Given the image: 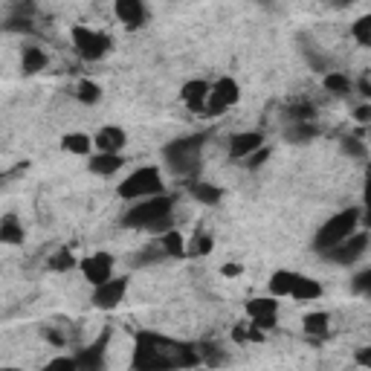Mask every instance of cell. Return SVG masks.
Returning <instances> with one entry per match:
<instances>
[{
    "instance_id": "1",
    "label": "cell",
    "mask_w": 371,
    "mask_h": 371,
    "mask_svg": "<svg viewBox=\"0 0 371 371\" xmlns=\"http://www.w3.org/2000/svg\"><path fill=\"white\" fill-rule=\"evenodd\" d=\"M122 227L140 229V232H166L174 227V195L160 191V195L133 200V206L122 215Z\"/></svg>"
},
{
    "instance_id": "2",
    "label": "cell",
    "mask_w": 371,
    "mask_h": 371,
    "mask_svg": "<svg viewBox=\"0 0 371 371\" xmlns=\"http://www.w3.org/2000/svg\"><path fill=\"white\" fill-rule=\"evenodd\" d=\"M203 145H206V133H189V137H177L166 142L162 145V166L177 177L195 180L200 171Z\"/></svg>"
},
{
    "instance_id": "3",
    "label": "cell",
    "mask_w": 371,
    "mask_h": 371,
    "mask_svg": "<svg viewBox=\"0 0 371 371\" xmlns=\"http://www.w3.org/2000/svg\"><path fill=\"white\" fill-rule=\"evenodd\" d=\"M360 224H363V206H348V209L336 212L334 218L325 220V224L319 227V232L314 235V249L322 256L325 249L336 247L339 241H345L351 232H357Z\"/></svg>"
},
{
    "instance_id": "4",
    "label": "cell",
    "mask_w": 371,
    "mask_h": 371,
    "mask_svg": "<svg viewBox=\"0 0 371 371\" xmlns=\"http://www.w3.org/2000/svg\"><path fill=\"white\" fill-rule=\"evenodd\" d=\"M160 191H166V183H162V171L157 166H140L137 171H131L125 180L116 186V195L128 203L160 195Z\"/></svg>"
},
{
    "instance_id": "5",
    "label": "cell",
    "mask_w": 371,
    "mask_h": 371,
    "mask_svg": "<svg viewBox=\"0 0 371 371\" xmlns=\"http://www.w3.org/2000/svg\"><path fill=\"white\" fill-rule=\"evenodd\" d=\"M70 38H73V47H76L79 58L87 61V64L102 61L113 47V41H111L108 32H99V29H91V26H73Z\"/></svg>"
},
{
    "instance_id": "6",
    "label": "cell",
    "mask_w": 371,
    "mask_h": 371,
    "mask_svg": "<svg viewBox=\"0 0 371 371\" xmlns=\"http://www.w3.org/2000/svg\"><path fill=\"white\" fill-rule=\"evenodd\" d=\"M238 99H241V84L235 82L232 76H220L218 82L209 84V96H206L203 116H220L232 105H238Z\"/></svg>"
},
{
    "instance_id": "7",
    "label": "cell",
    "mask_w": 371,
    "mask_h": 371,
    "mask_svg": "<svg viewBox=\"0 0 371 371\" xmlns=\"http://www.w3.org/2000/svg\"><path fill=\"white\" fill-rule=\"evenodd\" d=\"M365 252H368V232L357 229V232H351L345 241H339L336 247L325 249L322 258H328V261H334L339 267H351V264H357Z\"/></svg>"
},
{
    "instance_id": "8",
    "label": "cell",
    "mask_w": 371,
    "mask_h": 371,
    "mask_svg": "<svg viewBox=\"0 0 371 371\" xmlns=\"http://www.w3.org/2000/svg\"><path fill=\"white\" fill-rule=\"evenodd\" d=\"M128 276H111L108 281H102V285H96L93 287V307H99V310H116L122 305V299H125V293H128Z\"/></svg>"
},
{
    "instance_id": "9",
    "label": "cell",
    "mask_w": 371,
    "mask_h": 371,
    "mask_svg": "<svg viewBox=\"0 0 371 371\" xmlns=\"http://www.w3.org/2000/svg\"><path fill=\"white\" fill-rule=\"evenodd\" d=\"M79 270H82L87 285L96 287V285H102V281H108L113 276V256L111 252H93V256H84L79 261Z\"/></svg>"
},
{
    "instance_id": "10",
    "label": "cell",
    "mask_w": 371,
    "mask_h": 371,
    "mask_svg": "<svg viewBox=\"0 0 371 371\" xmlns=\"http://www.w3.org/2000/svg\"><path fill=\"white\" fill-rule=\"evenodd\" d=\"M113 12L125 29H142L148 23V6L145 0H113Z\"/></svg>"
},
{
    "instance_id": "11",
    "label": "cell",
    "mask_w": 371,
    "mask_h": 371,
    "mask_svg": "<svg viewBox=\"0 0 371 371\" xmlns=\"http://www.w3.org/2000/svg\"><path fill=\"white\" fill-rule=\"evenodd\" d=\"M96 151H113V154H122L125 145H128V131L120 125H105L99 128V133L93 137Z\"/></svg>"
},
{
    "instance_id": "12",
    "label": "cell",
    "mask_w": 371,
    "mask_h": 371,
    "mask_svg": "<svg viewBox=\"0 0 371 371\" xmlns=\"http://www.w3.org/2000/svg\"><path fill=\"white\" fill-rule=\"evenodd\" d=\"M108 339H111V331H102V336L96 339L91 348H82L76 354V368H87V371L105 368V345H108Z\"/></svg>"
},
{
    "instance_id": "13",
    "label": "cell",
    "mask_w": 371,
    "mask_h": 371,
    "mask_svg": "<svg viewBox=\"0 0 371 371\" xmlns=\"http://www.w3.org/2000/svg\"><path fill=\"white\" fill-rule=\"evenodd\" d=\"M206 96H209V82H206V79H189V82L180 87L183 105H186L189 111H195V113H203Z\"/></svg>"
},
{
    "instance_id": "14",
    "label": "cell",
    "mask_w": 371,
    "mask_h": 371,
    "mask_svg": "<svg viewBox=\"0 0 371 371\" xmlns=\"http://www.w3.org/2000/svg\"><path fill=\"white\" fill-rule=\"evenodd\" d=\"M261 145H264V133L261 131H241V133H235V137L229 140V157L232 160H244L252 151H258Z\"/></svg>"
},
{
    "instance_id": "15",
    "label": "cell",
    "mask_w": 371,
    "mask_h": 371,
    "mask_svg": "<svg viewBox=\"0 0 371 371\" xmlns=\"http://www.w3.org/2000/svg\"><path fill=\"white\" fill-rule=\"evenodd\" d=\"M125 166V157L122 154H113V151H96L91 160H87V169L96 177H113Z\"/></svg>"
},
{
    "instance_id": "16",
    "label": "cell",
    "mask_w": 371,
    "mask_h": 371,
    "mask_svg": "<svg viewBox=\"0 0 371 371\" xmlns=\"http://www.w3.org/2000/svg\"><path fill=\"white\" fill-rule=\"evenodd\" d=\"M61 151L64 154H76V157H91L93 151V137L82 131H70L61 137Z\"/></svg>"
},
{
    "instance_id": "17",
    "label": "cell",
    "mask_w": 371,
    "mask_h": 371,
    "mask_svg": "<svg viewBox=\"0 0 371 371\" xmlns=\"http://www.w3.org/2000/svg\"><path fill=\"white\" fill-rule=\"evenodd\" d=\"M290 296H293L296 302H314V299H319V296H322V285H319L316 278L296 273L293 287H290Z\"/></svg>"
},
{
    "instance_id": "18",
    "label": "cell",
    "mask_w": 371,
    "mask_h": 371,
    "mask_svg": "<svg viewBox=\"0 0 371 371\" xmlns=\"http://www.w3.org/2000/svg\"><path fill=\"white\" fill-rule=\"evenodd\" d=\"M302 331L305 336H310L316 343V339H325L331 331V314H325V310H314V314H307L302 319Z\"/></svg>"
},
{
    "instance_id": "19",
    "label": "cell",
    "mask_w": 371,
    "mask_h": 371,
    "mask_svg": "<svg viewBox=\"0 0 371 371\" xmlns=\"http://www.w3.org/2000/svg\"><path fill=\"white\" fill-rule=\"evenodd\" d=\"M322 133V128L310 120V122H287L285 128V140L293 145H305V142H314Z\"/></svg>"
},
{
    "instance_id": "20",
    "label": "cell",
    "mask_w": 371,
    "mask_h": 371,
    "mask_svg": "<svg viewBox=\"0 0 371 371\" xmlns=\"http://www.w3.org/2000/svg\"><path fill=\"white\" fill-rule=\"evenodd\" d=\"M189 195L203 206H218L224 200V189L215 183H203V180H189Z\"/></svg>"
},
{
    "instance_id": "21",
    "label": "cell",
    "mask_w": 371,
    "mask_h": 371,
    "mask_svg": "<svg viewBox=\"0 0 371 371\" xmlns=\"http://www.w3.org/2000/svg\"><path fill=\"white\" fill-rule=\"evenodd\" d=\"M23 238H26V232H23V224L18 220V215H3L0 218V244L21 247Z\"/></svg>"
},
{
    "instance_id": "22",
    "label": "cell",
    "mask_w": 371,
    "mask_h": 371,
    "mask_svg": "<svg viewBox=\"0 0 371 371\" xmlns=\"http://www.w3.org/2000/svg\"><path fill=\"white\" fill-rule=\"evenodd\" d=\"M299 44H302V55H305V61H307V67H310V70L322 73V76H325L328 70H334V67H331V58L325 55L322 50H316L314 44H310V38H307V35H302V38H299Z\"/></svg>"
},
{
    "instance_id": "23",
    "label": "cell",
    "mask_w": 371,
    "mask_h": 371,
    "mask_svg": "<svg viewBox=\"0 0 371 371\" xmlns=\"http://www.w3.org/2000/svg\"><path fill=\"white\" fill-rule=\"evenodd\" d=\"M157 241H160L162 252H166L169 258H186V238H183V232H177L174 227L166 229V232H160Z\"/></svg>"
},
{
    "instance_id": "24",
    "label": "cell",
    "mask_w": 371,
    "mask_h": 371,
    "mask_svg": "<svg viewBox=\"0 0 371 371\" xmlns=\"http://www.w3.org/2000/svg\"><path fill=\"white\" fill-rule=\"evenodd\" d=\"M44 67H47V53H44L41 47H23V53H21V73L23 76H35V73H41Z\"/></svg>"
},
{
    "instance_id": "25",
    "label": "cell",
    "mask_w": 371,
    "mask_h": 371,
    "mask_svg": "<svg viewBox=\"0 0 371 371\" xmlns=\"http://www.w3.org/2000/svg\"><path fill=\"white\" fill-rule=\"evenodd\" d=\"M322 87L328 93H334V96H348L351 91H354V82L345 76V73H339V70H328L322 76Z\"/></svg>"
},
{
    "instance_id": "26",
    "label": "cell",
    "mask_w": 371,
    "mask_h": 371,
    "mask_svg": "<svg viewBox=\"0 0 371 371\" xmlns=\"http://www.w3.org/2000/svg\"><path fill=\"white\" fill-rule=\"evenodd\" d=\"M247 316L256 319V316H278V299L276 296H258V299H249L247 302Z\"/></svg>"
},
{
    "instance_id": "27",
    "label": "cell",
    "mask_w": 371,
    "mask_h": 371,
    "mask_svg": "<svg viewBox=\"0 0 371 371\" xmlns=\"http://www.w3.org/2000/svg\"><path fill=\"white\" fill-rule=\"evenodd\" d=\"M102 96H105V91H102V84L93 82V79H82V82L76 84V99L82 102V105H87V108L99 105Z\"/></svg>"
},
{
    "instance_id": "28",
    "label": "cell",
    "mask_w": 371,
    "mask_h": 371,
    "mask_svg": "<svg viewBox=\"0 0 371 371\" xmlns=\"http://www.w3.org/2000/svg\"><path fill=\"white\" fill-rule=\"evenodd\" d=\"M293 278L296 273L293 270H276L270 276V296H276V299H281V296H290V287H293Z\"/></svg>"
},
{
    "instance_id": "29",
    "label": "cell",
    "mask_w": 371,
    "mask_h": 371,
    "mask_svg": "<svg viewBox=\"0 0 371 371\" xmlns=\"http://www.w3.org/2000/svg\"><path fill=\"white\" fill-rule=\"evenodd\" d=\"M339 148H343V154H345V157L357 160V162L368 160V145H365V140L354 137V133H348V137H343V140H339Z\"/></svg>"
},
{
    "instance_id": "30",
    "label": "cell",
    "mask_w": 371,
    "mask_h": 371,
    "mask_svg": "<svg viewBox=\"0 0 371 371\" xmlns=\"http://www.w3.org/2000/svg\"><path fill=\"white\" fill-rule=\"evenodd\" d=\"M212 249H215V238H212L209 232L198 229V232H195V244L186 249V256H189V258H203V256H209Z\"/></svg>"
},
{
    "instance_id": "31",
    "label": "cell",
    "mask_w": 371,
    "mask_h": 371,
    "mask_svg": "<svg viewBox=\"0 0 371 371\" xmlns=\"http://www.w3.org/2000/svg\"><path fill=\"white\" fill-rule=\"evenodd\" d=\"M310 120H316V108H314V102H293V105L287 108V122H310Z\"/></svg>"
},
{
    "instance_id": "32",
    "label": "cell",
    "mask_w": 371,
    "mask_h": 371,
    "mask_svg": "<svg viewBox=\"0 0 371 371\" xmlns=\"http://www.w3.org/2000/svg\"><path fill=\"white\" fill-rule=\"evenodd\" d=\"M76 264H79V261L73 258V252H70V249H58L55 256L47 258V270H53V273H70Z\"/></svg>"
},
{
    "instance_id": "33",
    "label": "cell",
    "mask_w": 371,
    "mask_h": 371,
    "mask_svg": "<svg viewBox=\"0 0 371 371\" xmlns=\"http://www.w3.org/2000/svg\"><path fill=\"white\" fill-rule=\"evenodd\" d=\"M351 35L360 47H371V15H360V18L351 23Z\"/></svg>"
},
{
    "instance_id": "34",
    "label": "cell",
    "mask_w": 371,
    "mask_h": 371,
    "mask_svg": "<svg viewBox=\"0 0 371 371\" xmlns=\"http://www.w3.org/2000/svg\"><path fill=\"white\" fill-rule=\"evenodd\" d=\"M162 258H166V252H162L160 241H151L142 252H137L133 264H137V267H148V264H157V261H162Z\"/></svg>"
},
{
    "instance_id": "35",
    "label": "cell",
    "mask_w": 371,
    "mask_h": 371,
    "mask_svg": "<svg viewBox=\"0 0 371 371\" xmlns=\"http://www.w3.org/2000/svg\"><path fill=\"white\" fill-rule=\"evenodd\" d=\"M198 351H200V363H206V365H224L227 363L224 348H218L215 343H203V345H198Z\"/></svg>"
},
{
    "instance_id": "36",
    "label": "cell",
    "mask_w": 371,
    "mask_h": 371,
    "mask_svg": "<svg viewBox=\"0 0 371 371\" xmlns=\"http://www.w3.org/2000/svg\"><path fill=\"white\" fill-rule=\"evenodd\" d=\"M3 26H6V32H23V35H32L35 32L32 18H29V15H18V12H12L9 21Z\"/></svg>"
},
{
    "instance_id": "37",
    "label": "cell",
    "mask_w": 371,
    "mask_h": 371,
    "mask_svg": "<svg viewBox=\"0 0 371 371\" xmlns=\"http://www.w3.org/2000/svg\"><path fill=\"white\" fill-rule=\"evenodd\" d=\"M351 290L357 296H371V267H365L351 278Z\"/></svg>"
},
{
    "instance_id": "38",
    "label": "cell",
    "mask_w": 371,
    "mask_h": 371,
    "mask_svg": "<svg viewBox=\"0 0 371 371\" xmlns=\"http://www.w3.org/2000/svg\"><path fill=\"white\" fill-rule=\"evenodd\" d=\"M267 160H270V148H267V145H261L258 151H252L249 157H244V169L256 171V169H261V166H264Z\"/></svg>"
},
{
    "instance_id": "39",
    "label": "cell",
    "mask_w": 371,
    "mask_h": 371,
    "mask_svg": "<svg viewBox=\"0 0 371 371\" xmlns=\"http://www.w3.org/2000/svg\"><path fill=\"white\" fill-rule=\"evenodd\" d=\"M249 322L256 325L258 331H264V334H267V331H273L276 325H278V316H256V319H249Z\"/></svg>"
},
{
    "instance_id": "40",
    "label": "cell",
    "mask_w": 371,
    "mask_h": 371,
    "mask_svg": "<svg viewBox=\"0 0 371 371\" xmlns=\"http://www.w3.org/2000/svg\"><path fill=\"white\" fill-rule=\"evenodd\" d=\"M354 122L357 125H371V105L368 102L360 105V108H354Z\"/></svg>"
},
{
    "instance_id": "41",
    "label": "cell",
    "mask_w": 371,
    "mask_h": 371,
    "mask_svg": "<svg viewBox=\"0 0 371 371\" xmlns=\"http://www.w3.org/2000/svg\"><path fill=\"white\" fill-rule=\"evenodd\" d=\"M357 93H360L363 99H371V76H368V70L357 79Z\"/></svg>"
},
{
    "instance_id": "42",
    "label": "cell",
    "mask_w": 371,
    "mask_h": 371,
    "mask_svg": "<svg viewBox=\"0 0 371 371\" xmlns=\"http://www.w3.org/2000/svg\"><path fill=\"white\" fill-rule=\"evenodd\" d=\"M241 273H244V267L235 264V261H229V264L220 267V276H227V278H235V276H241Z\"/></svg>"
},
{
    "instance_id": "43",
    "label": "cell",
    "mask_w": 371,
    "mask_h": 371,
    "mask_svg": "<svg viewBox=\"0 0 371 371\" xmlns=\"http://www.w3.org/2000/svg\"><path fill=\"white\" fill-rule=\"evenodd\" d=\"M50 368H76V357H58V360H50Z\"/></svg>"
},
{
    "instance_id": "44",
    "label": "cell",
    "mask_w": 371,
    "mask_h": 371,
    "mask_svg": "<svg viewBox=\"0 0 371 371\" xmlns=\"http://www.w3.org/2000/svg\"><path fill=\"white\" fill-rule=\"evenodd\" d=\"M357 363L365 365V368H371V348H360L357 351Z\"/></svg>"
},
{
    "instance_id": "45",
    "label": "cell",
    "mask_w": 371,
    "mask_h": 371,
    "mask_svg": "<svg viewBox=\"0 0 371 371\" xmlns=\"http://www.w3.org/2000/svg\"><path fill=\"white\" fill-rule=\"evenodd\" d=\"M232 339L235 343H247V325H238V328L232 331Z\"/></svg>"
},
{
    "instance_id": "46",
    "label": "cell",
    "mask_w": 371,
    "mask_h": 371,
    "mask_svg": "<svg viewBox=\"0 0 371 371\" xmlns=\"http://www.w3.org/2000/svg\"><path fill=\"white\" fill-rule=\"evenodd\" d=\"M334 3H336V6H351L354 0H334Z\"/></svg>"
}]
</instances>
